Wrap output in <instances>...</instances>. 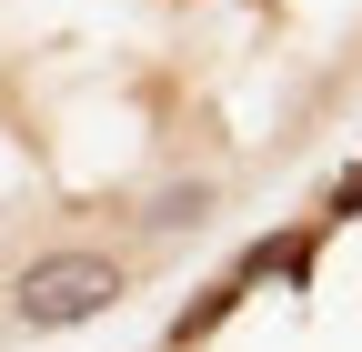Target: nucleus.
<instances>
[{
	"instance_id": "nucleus-1",
	"label": "nucleus",
	"mask_w": 362,
	"mask_h": 352,
	"mask_svg": "<svg viewBox=\"0 0 362 352\" xmlns=\"http://www.w3.org/2000/svg\"><path fill=\"white\" fill-rule=\"evenodd\" d=\"M121 292H131V262H121V252L61 242V252H40V262L11 272V322H21V332H81V322L121 312Z\"/></svg>"
},
{
	"instance_id": "nucleus-3",
	"label": "nucleus",
	"mask_w": 362,
	"mask_h": 352,
	"mask_svg": "<svg viewBox=\"0 0 362 352\" xmlns=\"http://www.w3.org/2000/svg\"><path fill=\"white\" fill-rule=\"evenodd\" d=\"M362 211V171H342V192H332V222H352Z\"/></svg>"
},
{
	"instance_id": "nucleus-2",
	"label": "nucleus",
	"mask_w": 362,
	"mask_h": 352,
	"mask_svg": "<svg viewBox=\"0 0 362 352\" xmlns=\"http://www.w3.org/2000/svg\"><path fill=\"white\" fill-rule=\"evenodd\" d=\"M202 211H211V182H171V192L151 201V232H192Z\"/></svg>"
}]
</instances>
